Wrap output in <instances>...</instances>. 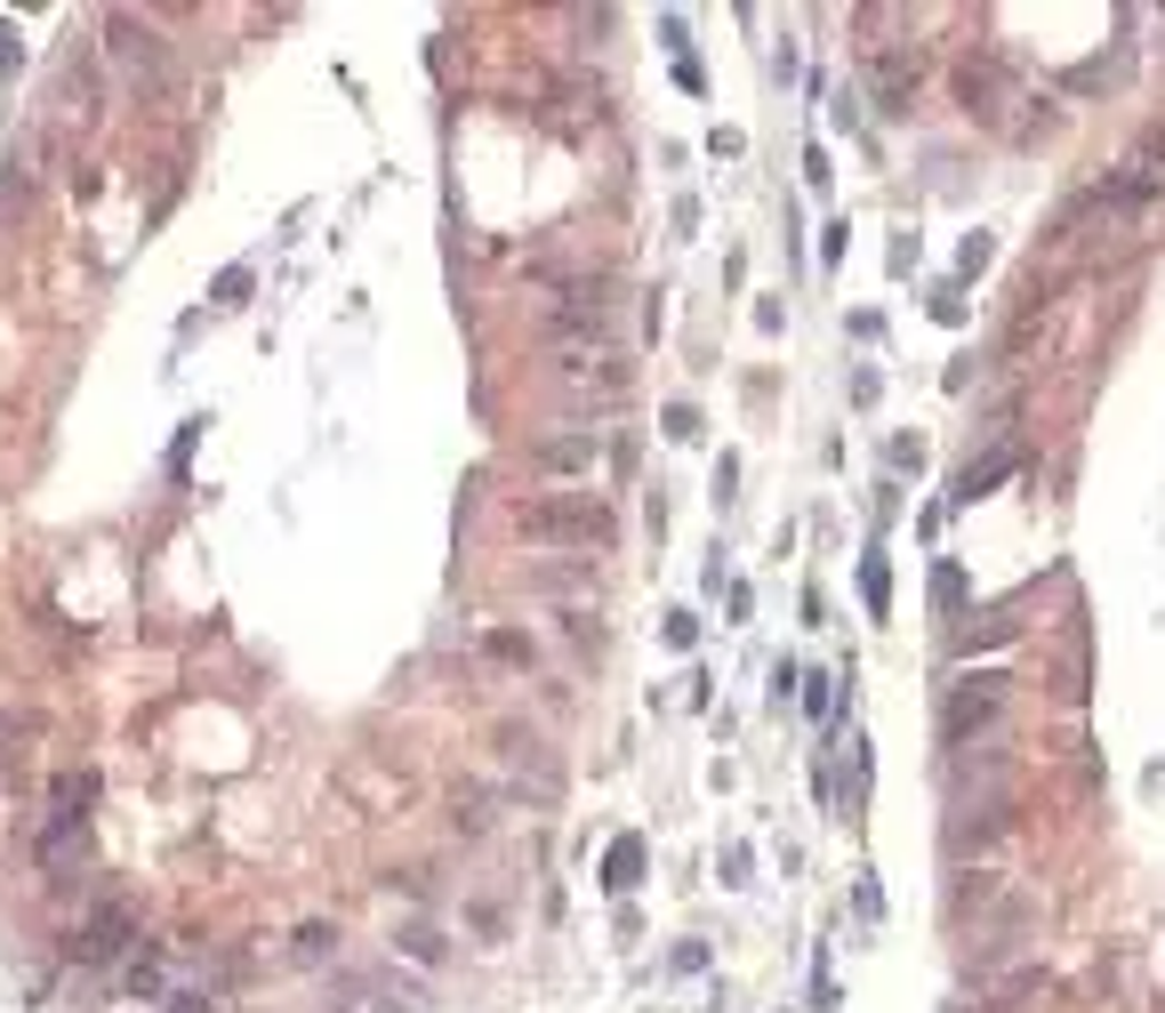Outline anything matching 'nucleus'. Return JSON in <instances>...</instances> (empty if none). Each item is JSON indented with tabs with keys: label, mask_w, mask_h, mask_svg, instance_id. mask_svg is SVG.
<instances>
[{
	"label": "nucleus",
	"mask_w": 1165,
	"mask_h": 1013,
	"mask_svg": "<svg viewBox=\"0 0 1165 1013\" xmlns=\"http://www.w3.org/2000/svg\"><path fill=\"white\" fill-rule=\"evenodd\" d=\"M515 531L523 539H539V548H611V506L603 499H587V491H563V499H531V506H515Z\"/></svg>",
	"instance_id": "obj_1"
},
{
	"label": "nucleus",
	"mask_w": 1165,
	"mask_h": 1013,
	"mask_svg": "<svg viewBox=\"0 0 1165 1013\" xmlns=\"http://www.w3.org/2000/svg\"><path fill=\"white\" fill-rule=\"evenodd\" d=\"M1005 700H1013V675H997V668L948 684V700H941V740H948V749H973V740L1005 716Z\"/></svg>",
	"instance_id": "obj_2"
},
{
	"label": "nucleus",
	"mask_w": 1165,
	"mask_h": 1013,
	"mask_svg": "<svg viewBox=\"0 0 1165 1013\" xmlns=\"http://www.w3.org/2000/svg\"><path fill=\"white\" fill-rule=\"evenodd\" d=\"M106 49H113V64H121L137 89H161L169 49H161V32H153V24H137V17H106Z\"/></svg>",
	"instance_id": "obj_3"
},
{
	"label": "nucleus",
	"mask_w": 1165,
	"mask_h": 1013,
	"mask_svg": "<svg viewBox=\"0 0 1165 1013\" xmlns=\"http://www.w3.org/2000/svg\"><path fill=\"white\" fill-rule=\"evenodd\" d=\"M129 941H137V909H129V901H97L89 925L73 933V957H81V965H106V957L129 950Z\"/></svg>",
	"instance_id": "obj_4"
},
{
	"label": "nucleus",
	"mask_w": 1165,
	"mask_h": 1013,
	"mask_svg": "<svg viewBox=\"0 0 1165 1013\" xmlns=\"http://www.w3.org/2000/svg\"><path fill=\"white\" fill-rule=\"evenodd\" d=\"M1149 193H1165V138H1142L1134 161L1117 169V178L1102 185V201H1125V210H1142Z\"/></svg>",
	"instance_id": "obj_5"
},
{
	"label": "nucleus",
	"mask_w": 1165,
	"mask_h": 1013,
	"mask_svg": "<svg viewBox=\"0 0 1165 1013\" xmlns=\"http://www.w3.org/2000/svg\"><path fill=\"white\" fill-rule=\"evenodd\" d=\"M419 997H410L394 973H347L338 982V1013H410Z\"/></svg>",
	"instance_id": "obj_6"
},
{
	"label": "nucleus",
	"mask_w": 1165,
	"mask_h": 1013,
	"mask_svg": "<svg viewBox=\"0 0 1165 1013\" xmlns=\"http://www.w3.org/2000/svg\"><path fill=\"white\" fill-rule=\"evenodd\" d=\"M603 459V434L587 427V434H546V443H539V467H546V475H587V467Z\"/></svg>",
	"instance_id": "obj_7"
},
{
	"label": "nucleus",
	"mask_w": 1165,
	"mask_h": 1013,
	"mask_svg": "<svg viewBox=\"0 0 1165 1013\" xmlns=\"http://www.w3.org/2000/svg\"><path fill=\"white\" fill-rule=\"evenodd\" d=\"M916 73H924L916 57H876V64H868V81H876V113H908Z\"/></svg>",
	"instance_id": "obj_8"
},
{
	"label": "nucleus",
	"mask_w": 1165,
	"mask_h": 1013,
	"mask_svg": "<svg viewBox=\"0 0 1165 1013\" xmlns=\"http://www.w3.org/2000/svg\"><path fill=\"white\" fill-rule=\"evenodd\" d=\"M997 901H1005V876L997 869H973V876H956V885H948V917L965 925L973 909H997Z\"/></svg>",
	"instance_id": "obj_9"
},
{
	"label": "nucleus",
	"mask_w": 1165,
	"mask_h": 1013,
	"mask_svg": "<svg viewBox=\"0 0 1165 1013\" xmlns=\"http://www.w3.org/2000/svg\"><path fill=\"white\" fill-rule=\"evenodd\" d=\"M81 853H89V829H81V813H73V821H57V829H49V844H41V869H49V876H64Z\"/></svg>",
	"instance_id": "obj_10"
},
{
	"label": "nucleus",
	"mask_w": 1165,
	"mask_h": 1013,
	"mask_svg": "<svg viewBox=\"0 0 1165 1013\" xmlns=\"http://www.w3.org/2000/svg\"><path fill=\"white\" fill-rule=\"evenodd\" d=\"M531 588H539V595H587V588H595V571H587V563H539V571H531Z\"/></svg>",
	"instance_id": "obj_11"
},
{
	"label": "nucleus",
	"mask_w": 1165,
	"mask_h": 1013,
	"mask_svg": "<svg viewBox=\"0 0 1165 1013\" xmlns=\"http://www.w3.org/2000/svg\"><path fill=\"white\" fill-rule=\"evenodd\" d=\"M394 950H402L410 965H442V933H434V925H402Z\"/></svg>",
	"instance_id": "obj_12"
},
{
	"label": "nucleus",
	"mask_w": 1165,
	"mask_h": 1013,
	"mask_svg": "<svg viewBox=\"0 0 1165 1013\" xmlns=\"http://www.w3.org/2000/svg\"><path fill=\"white\" fill-rule=\"evenodd\" d=\"M330 950H338V925H298V941H290V957H298V965H322Z\"/></svg>",
	"instance_id": "obj_13"
},
{
	"label": "nucleus",
	"mask_w": 1165,
	"mask_h": 1013,
	"mask_svg": "<svg viewBox=\"0 0 1165 1013\" xmlns=\"http://www.w3.org/2000/svg\"><path fill=\"white\" fill-rule=\"evenodd\" d=\"M997 475H1013V451H997V459H981V467H965V483H956V499H981Z\"/></svg>",
	"instance_id": "obj_14"
},
{
	"label": "nucleus",
	"mask_w": 1165,
	"mask_h": 1013,
	"mask_svg": "<svg viewBox=\"0 0 1165 1013\" xmlns=\"http://www.w3.org/2000/svg\"><path fill=\"white\" fill-rule=\"evenodd\" d=\"M1005 635H1013V620H1005V612H981L965 635H956V652H973V644H1005Z\"/></svg>",
	"instance_id": "obj_15"
},
{
	"label": "nucleus",
	"mask_w": 1165,
	"mask_h": 1013,
	"mask_svg": "<svg viewBox=\"0 0 1165 1013\" xmlns=\"http://www.w3.org/2000/svg\"><path fill=\"white\" fill-rule=\"evenodd\" d=\"M17 57H24V49H17V24H0V73H9Z\"/></svg>",
	"instance_id": "obj_16"
},
{
	"label": "nucleus",
	"mask_w": 1165,
	"mask_h": 1013,
	"mask_svg": "<svg viewBox=\"0 0 1165 1013\" xmlns=\"http://www.w3.org/2000/svg\"><path fill=\"white\" fill-rule=\"evenodd\" d=\"M169 1005H178V1013H210V997H193V990H185V997H169Z\"/></svg>",
	"instance_id": "obj_17"
}]
</instances>
